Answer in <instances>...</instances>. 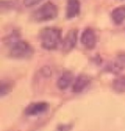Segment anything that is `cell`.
Masks as SVG:
<instances>
[{"label": "cell", "mask_w": 125, "mask_h": 131, "mask_svg": "<svg viewBox=\"0 0 125 131\" xmlns=\"http://www.w3.org/2000/svg\"><path fill=\"white\" fill-rule=\"evenodd\" d=\"M72 128L71 124H60L58 125L56 131H71Z\"/></svg>", "instance_id": "13"}, {"label": "cell", "mask_w": 125, "mask_h": 131, "mask_svg": "<svg viewBox=\"0 0 125 131\" xmlns=\"http://www.w3.org/2000/svg\"><path fill=\"white\" fill-rule=\"evenodd\" d=\"M80 41L81 44L86 47L87 49H93L95 48L96 44H97V34L95 32V30L93 28L87 27L83 30L80 36Z\"/></svg>", "instance_id": "4"}, {"label": "cell", "mask_w": 125, "mask_h": 131, "mask_svg": "<svg viewBox=\"0 0 125 131\" xmlns=\"http://www.w3.org/2000/svg\"><path fill=\"white\" fill-rule=\"evenodd\" d=\"M112 89L116 93H124L125 92V77H115L112 81Z\"/></svg>", "instance_id": "11"}, {"label": "cell", "mask_w": 125, "mask_h": 131, "mask_svg": "<svg viewBox=\"0 0 125 131\" xmlns=\"http://www.w3.org/2000/svg\"><path fill=\"white\" fill-rule=\"evenodd\" d=\"M111 19L115 25H121L125 20V5L114 8L111 12Z\"/></svg>", "instance_id": "10"}, {"label": "cell", "mask_w": 125, "mask_h": 131, "mask_svg": "<svg viewBox=\"0 0 125 131\" xmlns=\"http://www.w3.org/2000/svg\"><path fill=\"white\" fill-rule=\"evenodd\" d=\"M42 0H24V5L26 7H31L38 4L39 2H41Z\"/></svg>", "instance_id": "14"}, {"label": "cell", "mask_w": 125, "mask_h": 131, "mask_svg": "<svg viewBox=\"0 0 125 131\" xmlns=\"http://www.w3.org/2000/svg\"><path fill=\"white\" fill-rule=\"evenodd\" d=\"M41 46L46 50H54L62 43V33L59 28L45 27L39 34Z\"/></svg>", "instance_id": "1"}, {"label": "cell", "mask_w": 125, "mask_h": 131, "mask_svg": "<svg viewBox=\"0 0 125 131\" xmlns=\"http://www.w3.org/2000/svg\"><path fill=\"white\" fill-rule=\"evenodd\" d=\"M49 108V105L45 102H39V103H32V104L28 105L26 110H25V114L27 116H37L45 113Z\"/></svg>", "instance_id": "6"}, {"label": "cell", "mask_w": 125, "mask_h": 131, "mask_svg": "<svg viewBox=\"0 0 125 131\" xmlns=\"http://www.w3.org/2000/svg\"><path fill=\"white\" fill-rule=\"evenodd\" d=\"M9 54L12 58L17 59V60H26V59H29L34 53L33 48L29 45V44L22 41V40H19L18 42L14 43L9 47Z\"/></svg>", "instance_id": "3"}, {"label": "cell", "mask_w": 125, "mask_h": 131, "mask_svg": "<svg viewBox=\"0 0 125 131\" xmlns=\"http://www.w3.org/2000/svg\"><path fill=\"white\" fill-rule=\"evenodd\" d=\"M73 81V73L71 71H65L57 80V86L60 90H65L71 86Z\"/></svg>", "instance_id": "9"}, {"label": "cell", "mask_w": 125, "mask_h": 131, "mask_svg": "<svg viewBox=\"0 0 125 131\" xmlns=\"http://www.w3.org/2000/svg\"><path fill=\"white\" fill-rule=\"evenodd\" d=\"M90 77L86 74H79L75 78V80L72 84V91L74 93H80L82 92L85 88L90 84Z\"/></svg>", "instance_id": "7"}, {"label": "cell", "mask_w": 125, "mask_h": 131, "mask_svg": "<svg viewBox=\"0 0 125 131\" xmlns=\"http://www.w3.org/2000/svg\"><path fill=\"white\" fill-rule=\"evenodd\" d=\"M58 13L59 11L57 6L51 1H48L33 12L32 19L38 23L49 22L58 17Z\"/></svg>", "instance_id": "2"}, {"label": "cell", "mask_w": 125, "mask_h": 131, "mask_svg": "<svg viewBox=\"0 0 125 131\" xmlns=\"http://www.w3.org/2000/svg\"><path fill=\"white\" fill-rule=\"evenodd\" d=\"M80 13V1L79 0H67L65 16L67 19H73Z\"/></svg>", "instance_id": "8"}, {"label": "cell", "mask_w": 125, "mask_h": 131, "mask_svg": "<svg viewBox=\"0 0 125 131\" xmlns=\"http://www.w3.org/2000/svg\"><path fill=\"white\" fill-rule=\"evenodd\" d=\"M76 42H77V30L76 29L70 30L64 37V39L62 40L61 49L63 52L67 53V52H70L74 48Z\"/></svg>", "instance_id": "5"}, {"label": "cell", "mask_w": 125, "mask_h": 131, "mask_svg": "<svg viewBox=\"0 0 125 131\" xmlns=\"http://www.w3.org/2000/svg\"><path fill=\"white\" fill-rule=\"evenodd\" d=\"M11 91V85L8 82H1V88H0V95L3 98L5 95L9 94V92Z\"/></svg>", "instance_id": "12"}]
</instances>
